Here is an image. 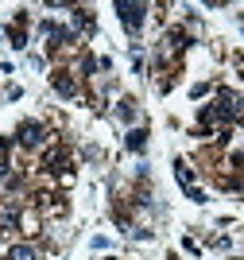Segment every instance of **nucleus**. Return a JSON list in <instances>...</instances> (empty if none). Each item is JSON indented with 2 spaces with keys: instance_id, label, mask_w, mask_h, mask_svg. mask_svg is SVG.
<instances>
[{
  "instance_id": "nucleus-7",
  "label": "nucleus",
  "mask_w": 244,
  "mask_h": 260,
  "mask_svg": "<svg viewBox=\"0 0 244 260\" xmlns=\"http://www.w3.org/2000/svg\"><path fill=\"white\" fill-rule=\"evenodd\" d=\"M170 260H175V256H170Z\"/></svg>"
},
{
  "instance_id": "nucleus-5",
  "label": "nucleus",
  "mask_w": 244,
  "mask_h": 260,
  "mask_svg": "<svg viewBox=\"0 0 244 260\" xmlns=\"http://www.w3.org/2000/svg\"><path fill=\"white\" fill-rule=\"evenodd\" d=\"M54 89L70 98V93H74V82H70V74H54Z\"/></svg>"
},
{
  "instance_id": "nucleus-2",
  "label": "nucleus",
  "mask_w": 244,
  "mask_h": 260,
  "mask_svg": "<svg viewBox=\"0 0 244 260\" xmlns=\"http://www.w3.org/2000/svg\"><path fill=\"white\" fill-rule=\"evenodd\" d=\"M20 140L27 144V148H35V144L43 140V128H39V124H35V120H27V124H23V128H20Z\"/></svg>"
},
{
  "instance_id": "nucleus-4",
  "label": "nucleus",
  "mask_w": 244,
  "mask_h": 260,
  "mask_svg": "<svg viewBox=\"0 0 244 260\" xmlns=\"http://www.w3.org/2000/svg\"><path fill=\"white\" fill-rule=\"evenodd\" d=\"M8 260H35V249L31 245H16V249L8 252Z\"/></svg>"
},
{
  "instance_id": "nucleus-3",
  "label": "nucleus",
  "mask_w": 244,
  "mask_h": 260,
  "mask_svg": "<svg viewBox=\"0 0 244 260\" xmlns=\"http://www.w3.org/2000/svg\"><path fill=\"white\" fill-rule=\"evenodd\" d=\"M43 163H47V171H51V167H62V163H66V148H54V152H47V159H43Z\"/></svg>"
},
{
  "instance_id": "nucleus-6",
  "label": "nucleus",
  "mask_w": 244,
  "mask_h": 260,
  "mask_svg": "<svg viewBox=\"0 0 244 260\" xmlns=\"http://www.w3.org/2000/svg\"><path fill=\"white\" fill-rule=\"evenodd\" d=\"M128 148H136V152H140V148H144V132H132V136H128Z\"/></svg>"
},
{
  "instance_id": "nucleus-1",
  "label": "nucleus",
  "mask_w": 244,
  "mask_h": 260,
  "mask_svg": "<svg viewBox=\"0 0 244 260\" xmlns=\"http://www.w3.org/2000/svg\"><path fill=\"white\" fill-rule=\"evenodd\" d=\"M117 12L124 16L128 27H140V16H144V4H117Z\"/></svg>"
}]
</instances>
